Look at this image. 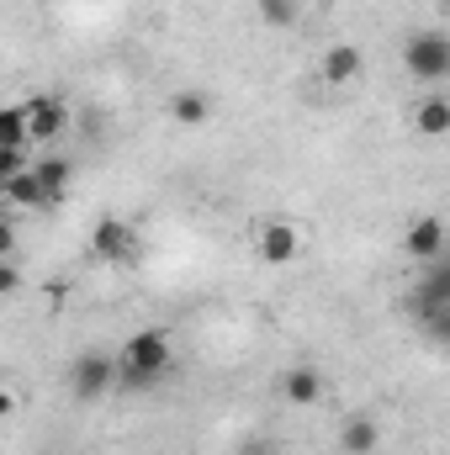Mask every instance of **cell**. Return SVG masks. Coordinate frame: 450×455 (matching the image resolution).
<instances>
[{
    "instance_id": "obj_3",
    "label": "cell",
    "mask_w": 450,
    "mask_h": 455,
    "mask_svg": "<svg viewBox=\"0 0 450 455\" xmlns=\"http://www.w3.org/2000/svg\"><path fill=\"white\" fill-rule=\"evenodd\" d=\"M117 376H122V365H117L107 349H85L69 365V392H75V403H101L117 387Z\"/></svg>"
},
{
    "instance_id": "obj_5",
    "label": "cell",
    "mask_w": 450,
    "mask_h": 455,
    "mask_svg": "<svg viewBox=\"0 0 450 455\" xmlns=\"http://www.w3.org/2000/svg\"><path fill=\"white\" fill-rule=\"evenodd\" d=\"M254 254H260V265H270V270L292 265V259L302 254V233H297V223H286V218H265V223L254 228Z\"/></svg>"
},
{
    "instance_id": "obj_15",
    "label": "cell",
    "mask_w": 450,
    "mask_h": 455,
    "mask_svg": "<svg viewBox=\"0 0 450 455\" xmlns=\"http://www.w3.org/2000/svg\"><path fill=\"white\" fill-rule=\"evenodd\" d=\"M32 143V122H27V101H11L0 112V148H27Z\"/></svg>"
},
{
    "instance_id": "obj_8",
    "label": "cell",
    "mask_w": 450,
    "mask_h": 455,
    "mask_svg": "<svg viewBox=\"0 0 450 455\" xmlns=\"http://www.w3.org/2000/svg\"><path fill=\"white\" fill-rule=\"evenodd\" d=\"M27 122H32V143H53V138L69 127L64 96H32V101H27Z\"/></svg>"
},
{
    "instance_id": "obj_20",
    "label": "cell",
    "mask_w": 450,
    "mask_h": 455,
    "mask_svg": "<svg viewBox=\"0 0 450 455\" xmlns=\"http://www.w3.org/2000/svg\"><path fill=\"white\" fill-rule=\"evenodd\" d=\"M238 455H270V445H265V440H249V445H244Z\"/></svg>"
},
{
    "instance_id": "obj_11",
    "label": "cell",
    "mask_w": 450,
    "mask_h": 455,
    "mask_svg": "<svg viewBox=\"0 0 450 455\" xmlns=\"http://www.w3.org/2000/svg\"><path fill=\"white\" fill-rule=\"evenodd\" d=\"M376 445H382V424H376L371 413H355V419L339 429V451L344 455H376Z\"/></svg>"
},
{
    "instance_id": "obj_21",
    "label": "cell",
    "mask_w": 450,
    "mask_h": 455,
    "mask_svg": "<svg viewBox=\"0 0 450 455\" xmlns=\"http://www.w3.org/2000/svg\"><path fill=\"white\" fill-rule=\"evenodd\" d=\"M440 5H446V11H450V0H440Z\"/></svg>"
},
{
    "instance_id": "obj_17",
    "label": "cell",
    "mask_w": 450,
    "mask_h": 455,
    "mask_svg": "<svg viewBox=\"0 0 450 455\" xmlns=\"http://www.w3.org/2000/svg\"><path fill=\"white\" fill-rule=\"evenodd\" d=\"M254 16L265 21V27H297V16H302V0H254Z\"/></svg>"
},
{
    "instance_id": "obj_16",
    "label": "cell",
    "mask_w": 450,
    "mask_h": 455,
    "mask_svg": "<svg viewBox=\"0 0 450 455\" xmlns=\"http://www.w3.org/2000/svg\"><path fill=\"white\" fill-rule=\"evenodd\" d=\"M0 191H5V202H11V207H48V191L37 186V175H32V170L11 175V180H5Z\"/></svg>"
},
{
    "instance_id": "obj_6",
    "label": "cell",
    "mask_w": 450,
    "mask_h": 455,
    "mask_svg": "<svg viewBox=\"0 0 450 455\" xmlns=\"http://www.w3.org/2000/svg\"><path fill=\"white\" fill-rule=\"evenodd\" d=\"M435 307H450V254L446 259H435V265H419V281H414V291H408V313H414V323L430 318Z\"/></svg>"
},
{
    "instance_id": "obj_1",
    "label": "cell",
    "mask_w": 450,
    "mask_h": 455,
    "mask_svg": "<svg viewBox=\"0 0 450 455\" xmlns=\"http://www.w3.org/2000/svg\"><path fill=\"white\" fill-rule=\"evenodd\" d=\"M117 365H122V376H117L122 392H154V387L170 376V365H175V339H170V329H138V334H127Z\"/></svg>"
},
{
    "instance_id": "obj_13",
    "label": "cell",
    "mask_w": 450,
    "mask_h": 455,
    "mask_svg": "<svg viewBox=\"0 0 450 455\" xmlns=\"http://www.w3.org/2000/svg\"><path fill=\"white\" fill-rule=\"evenodd\" d=\"M32 175H37V186L48 191V202H64V191H69V180H75V164H69L64 154H43V159L32 164Z\"/></svg>"
},
{
    "instance_id": "obj_4",
    "label": "cell",
    "mask_w": 450,
    "mask_h": 455,
    "mask_svg": "<svg viewBox=\"0 0 450 455\" xmlns=\"http://www.w3.org/2000/svg\"><path fill=\"white\" fill-rule=\"evenodd\" d=\"M138 249H143V238H138V228L127 223V218H117V212L96 218V228H91V254L101 265H133Z\"/></svg>"
},
{
    "instance_id": "obj_19",
    "label": "cell",
    "mask_w": 450,
    "mask_h": 455,
    "mask_svg": "<svg viewBox=\"0 0 450 455\" xmlns=\"http://www.w3.org/2000/svg\"><path fill=\"white\" fill-rule=\"evenodd\" d=\"M16 286H21V270H16V259H5V265H0V291L11 297Z\"/></svg>"
},
{
    "instance_id": "obj_10",
    "label": "cell",
    "mask_w": 450,
    "mask_h": 455,
    "mask_svg": "<svg viewBox=\"0 0 450 455\" xmlns=\"http://www.w3.org/2000/svg\"><path fill=\"white\" fill-rule=\"evenodd\" d=\"M281 397L297 403V408H313V403H324V376H318L313 365H292V371L281 376Z\"/></svg>"
},
{
    "instance_id": "obj_7",
    "label": "cell",
    "mask_w": 450,
    "mask_h": 455,
    "mask_svg": "<svg viewBox=\"0 0 450 455\" xmlns=\"http://www.w3.org/2000/svg\"><path fill=\"white\" fill-rule=\"evenodd\" d=\"M403 254H408V259H419V265L446 259V254H450V228L440 223V218H414L408 233H403Z\"/></svg>"
},
{
    "instance_id": "obj_14",
    "label": "cell",
    "mask_w": 450,
    "mask_h": 455,
    "mask_svg": "<svg viewBox=\"0 0 450 455\" xmlns=\"http://www.w3.org/2000/svg\"><path fill=\"white\" fill-rule=\"evenodd\" d=\"M414 132L424 138H450V96H424L414 107Z\"/></svg>"
},
{
    "instance_id": "obj_18",
    "label": "cell",
    "mask_w": 450,
    "mask_h": 455,
    "mask_svg": "<svg viewBox=\"0 0 450 455\" xmlns=\"http://www.w3.org/2000/svg\"><path fill=\"white\" fill-rule=\"evenodd\" d=\"M419 334L430 344H440V349H450V307H435L430 318H419Z\"/></svg>"
},
{
    "instance_id": "obj_2",
    "label": "cell",
    "mask_w": 450,
    "mask_h": 455,
    "mask_svg": "<svg viewBox=\"0 0 450 455\" xmlns=\"http://www.w3.org/2000/svg\"><path fill=\"white\" fill-rule=\"evenodd\" d=\"M403 69H408L419 85L450 80V32L446 27H419V32H408V43H403Z\"/></svg>"
},
{
    "instance_id": "obj_9",
    "label": "cell",
    "mask_w": 450,
    "mask_h": 455,
    "mask_svg": "<svg viewBox=\"0 0 450 455\" xmlns=\"http://www.w3.org/2000/svg\"><path fill=\"white\" fill-rule=\"evenodd\" d=\"M360 69H366V53H360L355 43H334V48L324 53V64H318L324 85H350V80H360Z\"/></svg>"
},
{
    "instance_id": "obj_12",
    "label": "cell",
    "mask_w": 450,
    "mask_h": 455,
    "mask_svg": "<svg viewBox=\"0 0 450 455\" xmlns=\"http://www.w3.org/2000/svg\"><path fill=\"white\" fill-rule=\"evenodd\" d=\"M165 112H170V122H181V127H202V122H213V96L207 91H175L165 101Z\"/></svg>"
}]
</instances>
